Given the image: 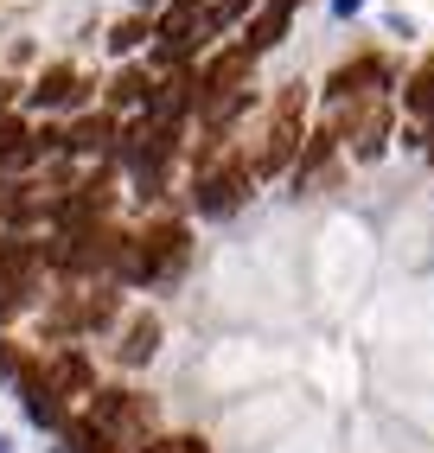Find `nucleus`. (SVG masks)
<instances>
[{
    "label": "nucleus",
    "mask_w": 434,
    "mask_h": 453,
    "mask_svg": "<svg viewBox=\"0 0 434 453\" xmlns=\"http://www.w3.org/2000/svg\"><path fill=\"white\" fill-rule=\"evenodd\" d=\"M0 453H13V447H7V428H0Z\"/></svg>",
    "instance_id": "nucleus-16"
},
{
    "label": "nucleus",
    "mask_w": 434,
    "mask_h": 453,
    "mask_svg": "<svg viewBox=\"0 0 434 453\" xmlns=\"http://www.w3.org/2000/svg\"><path fill=\"white\" fill-rule=\"evenodd\" d=\"M147 453H211V447H205L198 434H173V441H153Z\"/></svg>",
    "instance_id": "nucleus-12"
},
{
    "label": "nucleus",
    "mask_w": 434,
    "mask_h": 453,
    "mask_svg": "<svg viewBox=\"0 0 434 453\" xmlns=\"http://www.w3.org/2000/svg\"><path fill=\"white\" fill-rule=\"evenodd\" d=\"M358 7H364V0H332V13H338V19H352Z\"/></svg>",
    "instance_id": "nucleus-14"
},
{
    "label": "nucleus",
    "mask_w": 434,
    "mask_h": 453,
    "mask_svg": "<svg viewBox=\"0 0 434 453\" xmlns=\"http://www.w3.org/2000/svg\"><path fill=\"white\" fill-rule=\"evenodd\" d=\"M19 403H26V415H33V428H65V403H58V389L45 383V371L19 377Z\"/></svg>",
    "instance_id": "nucleus-4"
},
{
    "label": "nucleus",
    "mask_w": 434,
    "mask_h": 453,
    "mask_svg": "<svg viewBox=\"0 0 434 453\" xmlns=\"http://www.w3.org/2000/svg\"><path fill=\"white\" fill-rule=\"evenodd\" d=\"M288 19H294V0H268V7L256 13V26H250V51H268L288 33Z\"/></svg>",
    "instance_id": "nucleus-7"
},
{
    "label": "nucleus",
    "mask_w": 434,
    "mask_h": 453,
    "mask_svg": "<svg viewBox=\"0 0 434 453\" xmlns=\"http://www.w3.org/2000/svg\"><path fill=\"white\" fill-rule=\"evenodd\" d=\"M19 160H33V134L19 122H0V166H19Z\"/></svg>",
    "instance_id": "nucleus-10"
},
{
    "label": "nucleus",
    "mask_w": 434,
    "mask_h": 453,
    "mask_svg": "<svg viewBox=\"0 0 434 453\" xmlns=\"http://www.w3.org/2000/svg\"><path fill=\"white\" fill-rule=\"evenodd\" d=\"M377 89H384V65H377V58H358V65H345L338 77H326V96L332 103H358V96L370 103Z\"/></svg>",
    "instance_id": "nucleus-3"
},
{
    "label": "nucleus",
    "mask_w": 434,
    "mask_h": 453,
    "mask_svg": "<svg viewBox=\"0 0 434 453\" xmlns=\"http://www.w3.org/2000/svg\"><path fill=\"white\" fill-rule=\"evenodd\" d=\"M243 198H250V173L243 166H224V173L198 179V211L205 218H230V211H243Z\"/></svg>",
    "instance_id": "nucleus-2"
},
{
    "label": "nucleus",
    "mask_w": 434,
    "mask_h": 453,
    "mask_svg": "<svg viewBox=\"0 0 434 453\" xmlns=\"http://www.w3.org/2000/svg\"><path fill=\"white\" fill-rule=\"evenodd\" d=\"M409 109L428 122V134H434V71H422L415 83H409Z\"/></svg>",
    "instance_id": "nucleus-11"
},
{
    "label": "nucleus",
    "mask_w": 434,
    "mask_h": 453,
    "mask_svg": "<svg viewBox=\"0 0 434 453\" xmlns=\"http://www.w3.org/2000/svg\"><path fill=\"white\" fill-rule=\"evenodd\" d=\"M45 383L58 389V403H71V396H97V389H89V357H83V351H58L51 365H45Z\"/></svg>",
    "instance_id": "nucleus-5"
},
{
    "label": "nucleus",
    "mask_w": 434,
    "mask_h": 453,
    "mask_svg": "<svg viewBox=\"0 0 434 453\" xmlns=\"http://www.w3.org/2000/svg\"><path fill=\"white\" fill-rule=\"evenodd\" d=\"M185 256H192V236H185L179 224H160V230H147V236H135V243H121V281H135V288H147V281H167V275H179L185 268Z\"/></svg>",
    "instance_id": "nucleus-1"
},
{
    "label": "nucleus",
    "mask_w": 434,
    "mask_h": 453,
    "mask_svg": "<svg viewBox=\"0 0 434 453\" xmlns=\"http://www.w3.org/2000/svg\"><path fill=\"white\" fill-rule=\"evenodd\" d=\"M153 345H160V319H135L128 332H121V345H115V357H121V365H147V357H153Z\"/></svg>",
    "instance_id": "nucleus-6"
},
{
    "label": "nucleus",
    "mask_w": 434,
    "mask_h": 453,
    "mask_svg": "<svg viewBox=\"0 0 434 453\" xmlns=\"http://www.w3.org/2000/svg\"><path fill=\"white\" fill-rule=\"evenodd\" d=\"M109 115H89V122H77L71 134H65V147H77V154H103V147H109Z\"/></svg>",
    "instance_id": "nucleus-9"
},
{
    "label": "nucleus",
    "mask_w": 434,
    "mask_h": 453,
    "mask_svg": "<svg viewBox=\"0 0 434 453\" xmlns=\"http://www.w3.org/2000/svg\"><path fill=\"white\" fill-rule=\"evenodd\" d=\"M77 89H83L77 71H51V77L33 89V103H39V109H65V103H77Z\"/></svg>",
    "instance_id": "nucleus-8"
},
{
    "label": "nucleus",
    "mask_w": 434,
    "mask_h": 453,
    "mask_svg": "<svg viewBox=\"0 0 434 453\" xmlns=\"http://www.w3.org/2000/svg\"><path fill=\"white\" fill-rule=\"evenodd\" d=\"M128 45H141V26H115V39H109V51H128Z\"/></svg>",
    "instance_id": "nucleus-13"
},
{
    "label": "nucleus",
    "mask_w": 434,
    "mask_h": 453,
    "mask_svg": "<svg viewBox=\"0 0 434 453\" xmlns=\"http://www.w3.org/2000/svg\"><path fill=\"white\" fill-rule=\"evenodd\" d=\"M7 211H19V198H13V186H0V218H7Z\"/></svg>",
    "instance_id": "nucleus-15"
}]
</instances>
